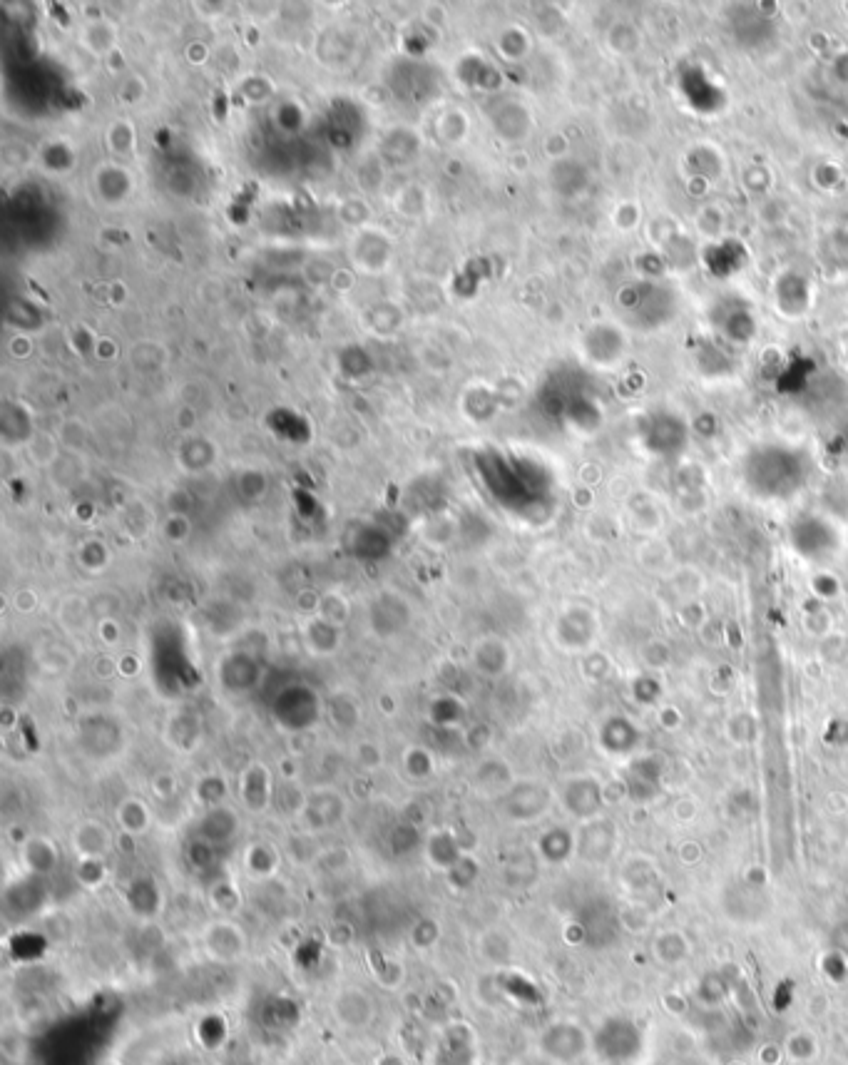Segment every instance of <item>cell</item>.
Instances as JSON below:
<instances>
[{
	"label": "cell",
	"mask_w": 848,
	"mask_h": 1065,
	"mask_svg": "<svg viewBox=\"0 0 848 1065\" xmlns=\"http://www.w3.org/2000/svg\"><path fill=\"white\" fill-rule=\"evenodd\" d=\"M572 852H577V837L563 827L550 829V832L540 839V854H543L545 861H550V864H563V861L570 859Z\"/></svg>",
	"instance_id": "ba28073f"
},
{
	"label": "cell",
	"mask_w": 848,
	"mask_h": 1065,
	"mask_svg": "<svg viewBox=\"0 0 848 1065\" xmlns=\"http://www.w3.org/2000/svg\"><path fill=\"white\" fill-rule=\"evenodd\" d=\"M334 1018L351 1031H361L374 1021V1003L361 991H344L334 998Z\"/></svg>",
	"instance_id": "5b68a950"
},
{
	"label": "cell",
	"mask_w": 848,
	"mask_h": 1065,
	"mask_svg": "<svg viewBox=\"0 0 848 1065\" xmlns=\"http://www.w3.org/2000/svg\"><path fill=\"white\" fill-rule=\"evenodd\" d=\"M620 834L617 827L605 817H597L585 822L582 832L577 834V854L590 864H605L615 854Z\"/></svg>",
	"instance_id": "3957f363"
},
{
	"label": "cell",
	"mask_w": 848,
	"mask_h": 1065,
	"mask_svg": "<svg viewBox=\"0 0 848 1065\" xmlns=\"http://www.w3.org/2000/svg\"><path fill=\"white\" fill-rule=\"evenodd\" d=\"M602 1065H622V1063H602Z\"/></svg>",
	"instance_id": "8fae6325"
},
{
	"label": "cell",
	"mask_w": 848,
	"mask_h": 1065,
	"mask_svg": "<svg viewBox=\"0 0 848 1065\" xmlns=\"http://www.w3.org/2000/svg\"><path fill=\"white\" fill-rule=\"evenodd\" d=\"M784 1051L791 1063H814L821 1053V1043L809 1028H796L784 1038Z\"/></svg>",
	"instance_id": "52a82bcc"
},
{
	"label": "cell",
	"mask_w": 848,
	"mask_h": 1065,
	"mask_svg": "<svg viewBox=\"0 0 848 1065\" xmlns=\"http://www.w3.org/2000/svg\"><path fill=\"white\" fill-rule=\"evenodd\" d=\"M645 1048V1031L630 1016H610L592 1031V1051L602 1063L630 1065Z\"/></svg>",
	"instance_id": "6da1fadb"
},
{
	"label": "cell",
	"mask_w": 848,
	"mask_h": 1065,
	"mask_svg": "<svg viewBox=\"0 0 848 1065\" xmlns=\"http://www.w3.org/2000/svg\"><path fill=\"white\" fill-rule=\"evenodd\" d=\"M563 804L572 817L582 819V822H590V819L602 817L605 792H602L600 782H597L595 777H577L567 784Z\"/></svg>",
	"instance_id": "277c9868"
},
{
	"label": "cell",
	"mask_w": 848,
	"mask_h": 1065,
	"mask_svg": "<svg viewBox=\"0 0 848 1065\" xmlns=\"http://www.w3.org/2000/svg\"><path fill=\"white\" fill-rule=\"evenodd\" d=\"M786 1058L784 1043H764V1046L756 1051V1063L759 1065H784Z\"/></svg>",
	"instance_id": "9c48e42d"
},
{
	"label": "cell",
	"mask_w": 848,
	"mask_h": 1065,
	"mask_svg": "<svg viewBox=\"0 0 848 1065\" xmlns=\"http://www.w3.org/2000/svg\"><path fill=\"white\" fill-rule=\"evenodd\" d=\"M727 1065H749L747 1061H739V1058H734V1061H729Z\"/></svg>",
	"instance_id": "30bf717a"
},
{
	"label": "cell",
	"mask_w": 848,
	"mask_h": 1065,
	"mask_svg": "<svg viewBox=\"0 0 848 1065\" xmlns=\"http://www.w3.org/2000/svg\"><path fill=\"white\" fill-rule=\"evenodd\" d=\"M652 949H655L657 961L669 968L682 966V963L689 959V954H692L687 936H684L682 931H674V929L662 931V934L655 939V946H652Z\"/></svg>",
	"instance_id": "8992f818"
},
{
	"label": "cell",
	"mask_w": 848,
	"mask_h": 1065,
	"mask_svg": "<svg viewBox=\"0 0 848 1065\" xmlns=\"http://www.w3.org/2000/svg\"><path fill=\"white\" fill-rule=\"evenodd\" d=\"M538 1048L550 1063L575 1065L592 1051V1031H587L582 1023L570 1021V1018H560V1021L548 1023L543 1028L538 1038Z\"/></svg>",
	"instance_id": "7a4b0ae2"
}]
</instances>
